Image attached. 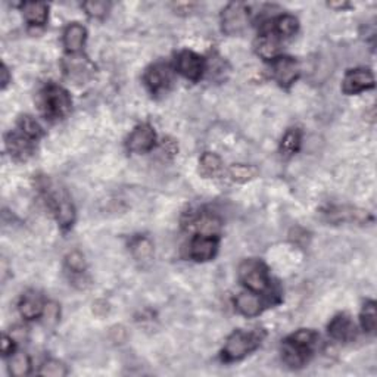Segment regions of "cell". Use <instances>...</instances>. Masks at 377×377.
Instances as JSON below:
<instances>
[{"mask_svg": "<svg viewBox=\"0 0 377 377\" xmlns=\"http://www.w3.org/2000/svg\"><path fill=\"white\" fill-rule=\"evenodd\" d=\"M83 8L86 9V12L89 16L101 19V18L106 16V14L109 12L111 5L108 2H101V0H94V2H86L83 5Z\"/></svg>", "mask_w": 377, "mask_h": 377, "instance_id": "obj_32", "label": "cell"}, {"mask_svg": "<svg viewBox=\"0 0 377 377\" xmlns=\"http://www.w3.org/2000/svg\"><path fill=\"white\" fill-rule=\"evenodd\" d=\"M70 93L57 84L46 86L40 93V111L49 121H60L71 112Z\"/></svg>", "mask_w": 377, "mask_h": 377, "instance_id": "obj_2", "label": "cell"}, {"mask_svg": "<svg viewBox=\"0 0 377 377\" xmlns=\"http://www.w3.org/2000/svg\"><path fill=\"white\" fill-rule=\"evenodd\" d=\"M64 70L66 74H68L70 79L75 81H84L86 79H89L92 73L94 71L90 61L87 60V57L77 53L66 57L64 61Z\"/></svg>", "mask_w": 377, "mask_h": 377, "instance_id": "obj_17", "label": "cell"}, {"mask_svg": "<svg viewBox=\"0 0 377 377\" xmlns=\"http://www.w3.org/2000/svg\"><path fill=\"white\" fill-rule=\"evenodd\" d=\"M326 220L330 223H356V224H367L372 221V216L367 211L352 208V207H330L326 212Z\"/></svg>", "mask_w": 377, "mask_h": 377, "instance_id": "obj_11", "label": "cell"}, {"mask_svg": "<svg viewBox=\"0 0 377 377\" xmlns=\"http://www.w3.org/2000/svg\"><path fill=\"white\" fill-rule=\"evenodd\" d=\"M87 31L79 23H73L64 31V46L71 55L79 53L86 43Z\"/></svg>", "mask_w": 377, "mask_h": 377, "instance_id": "obj_19", "label": "cell"}, {"mask_svg": "<svg viewBox=\"0 0 377 377\" xmlns=\"http://www.w3.org/2000/svg\"><path fill=\"white\" fill-rule=\"evenodd\" d=\"M361 327L365 333L373 335L376 332V326H377V311H376V302L374 301H367L363 305L361 309Z\"/></svg>", "mask_w": 377, "mask_h": 377, "instance_id": "obj_29", "label": "cell"}, {"mask_svg": "<svg viewBox=\"0 0 377 377\" xmlns=\"http://www.w3.org/2000/svg\"><path fill=\"white\" fill-rule=\"evenodd\" d=\"M66 267L74 274H83L86 272V259L80 252H71L65 259Z\"/></svg>", "mask_w": 377, "mask_h": 377, "instance_id": "obj_33", "label": "cell"}, {"mask_svg": "<svg viewBox=\"0 0 377 377\" xmlns=\"http://www.w3.org/2000/svg\"><path fill=\"white\" fill-rule=\"evenodd\" d=\"M6 149L11 153V157L16 161H27L34 153V140L27 138L21 131L9 133L6 139Z\"/></svg>", "mask_w": 377, "mask_h": 377, "instance_id": "obj_14", "label": "cell"}, {"mask_svg": "<svg viewBox=\"0 0 377 377\" xmlns=\"http://www.w3.org/2000/svg\"><path fill=\"white\" fill-rule=\"evenodd\" d=\"M23 12L28 24L42 27L49 16V6L43 2H27L23 5Z\"/></svg>", "mask_w": 377, "mask_h": 377, "instance_id": "obj_21", "label": "cell"}, {"mask_svg": "<svg viewBox=\"0 0 377 377\" xmlns=\"http://www.w3.org/2000/svg\"><path fill=\"white\" fill-rule=\"evenodd\" d=\"M44 307L46 304L43 301V296L36 291H30L23 295L21 301L18 304L19 314H21L25 320H34V318L42 317Z\"/></svg>", "mask_w": 377, "mask_h": 377, "instance_id": "obj_18", "label": "cell"}, {"mask_svg": "<svg viewBox=\"0 0 377 377\" xmlns=\"http://www.w3.org/2000/svg\"><path fill=\"white\" fill-rule=\"evenodd\" d=\"M46 324H55L57 322V318H60V307L56 304H46L43 315Z\"/></svg>", "mask_w": 377, "mask_h": 377, "instance_id": "obj_34", "label": "cell"}, {"mask_svg": "<svg viewBox=\"0 0 377 377\" xmlns=\"http://www.w3.org/2000/svg\"><path fill=\"white\" fill-rule=\"evenodd\" d=\"M299 64L291 56H278L272 61V75L273 79L282 86L283 89H289L299 79Z\"/></svg>", "mask_w": 377, "mask_h": 377, "instance_id": "obj_8", "label": "cell"}, {"mask_svg": "<svg viewBox=\"0 0 377 377\" xmlns=\"http://www.w3.org/2000/svg\"><path fill=\"white\" fill-rule=\"evenodd\" d=\"M239 278L254 294H263L270 287L268 270L259 259H245L239 265Z\"/></svg>", "mask_w": 377, "mask_h": 377, "instance_id": "obj_4", "label": "cell"}, {"mask_svg": "<svg viewBox=\"0 0 377 377\" xmlns=\"http://www.w3.org/2000/svg\"><path fill=\"white\" fill-rule=\"evenodd\" d=\"M11 83V75H9L8 66L3 64L2 65V89H6V86Z\"/></svg>", "mask_w": 377, "mask_h": 377, "instance_id": "obj_36", "label": "cell"}, {"mask_svg": "<svg viewBox=\"0 0 377 377\" xmlns=\"http://www.w3.org/2000/svg\"><path fill=\"white\" fill-rule=\"evenodd\" d=\"M249 25V9L240 2L229 3L221 14V27L227 36H239Z\"/></svg>", "mask_w": 377, "mask_h": 377, "instance_id": "obj_5", "label": "cell"}, {"mask_svg": "<svg viewBox=\"0 0 377 377\" xmlns=\"http://www.w3.org/2000/svg\"><path fill=\"white\" fill-rule=\"evenodd\" d=\"M157 143V133L149 124H142L133 130L127 140V149L133 153H146Z\"/></svg>", "mask_w": 377, "mask_h": 377, "instance_id": "obj_12", "label": "cell"}, {"mask_svg": "<svg viewBox=\"0 0 377 377\" xmlns=\"http://www.w3.org/2000/svg\"><path fill=\"white\" fill-rule=\"evenodd\" d=\"M299 23L298 19L292 15H280L276 18V21L273 24V31L280 37V38H287L296 34L298 31Z\"/></svg>", "mask_w": 377, "mask_h": 377, "instance_id": "obj_26", "label": "cell"}, {"mask_svg": "<svg viewBox=\"0 0 377 377\" xmlns=\"http://www.w3.org/2000/svg\"><path fill=\"white\" fill-rule=\"evenodd\" d=\"M49 205L53 209L57 223L62 230H70L75 221V208L70 196L64 190H55L49 193Z\"/></svg>", "mask_w": 377, "mask_h": 377, "instance_id": "obj_6", "label": "cell"}, {"mask_svg": "<svg viewBox=\"0 0 377 377\" xmlns=\"http://www.w3.org/2000/svg\"><path fill=\"white\" fill-rule=\"evenodd\" d=\"M40 376L46 377H64L68 374V370H66V365L57 360H47L43 365L40 372H38Z\"/></svg>", "mask_w": 377, "mask_h": 377, "instance_id": "obj_31", "label": "cell"}, {"mask_svg": "<svg viewBox=\"0 0 377 377\" xmlns=\"http://www.w3.org/2000/svg\"><path fill=\"white\" fill-rule=\"evenodd\" d=\"M255 52L264 61H274L280 56V37L273 31V28H265V30L258 36L255 40Z\"/></svg>", "mask_w": 377, "mask_h": 377, "instance_id": "obj_15", "label": "cell"}, {"mask_svg": "<svg viewBox=\"0 0 377 377\" xmlns=\"http://www.w3.org/2000/svg\"><path fill=\"white\" fill-rule=\"evenodd\" d=\"M374 83H376L374 75L370 70H365V68L350 70L343 79L342 90L346 94H359L364 90L373 89Z\"/></svg>", "mask_w": 377, "mask_h": 377, "instance_id": "obj_10", "label": "cell"}, {"mask_svg": "<svg viewBox=\"0 0 377 377\" xmlns=\"http://www.w3.org/2000/svg\"><path fill=\"white\" fill-rule=\"evenodd\" d=\"M192 224L198 230V235L218 236L221 230V221L216 216H199L192 221Z\"/></svg>", "mask_w": 377, "mask_h": 377, "instance_id": "obj_24", "label": "cell"}, {"mask_svg": "<svg viewBox=\"0 0 377 377\" xmlns=\"http://www.w3.org/2000/svg\"><path fill=\"white\" fill-rule=\"evenodd\" d=\"M327 332L333 339L339 342H352L356 337V327L350 315L339 314L327 326Z\"/></svg>", "mask_w": 377, "mask_h": 377, "instance_id": "obj_16", "label": "cell"}, {"mask_svg": "<svg viewBox=\"0 0 377 377\" xmlns=\"http://www.w3.org/2000/svg\"><path fill=\"white\" fill-rule=\"evenodd\" d=\"M174 81V73L167 64H155L144 73V83L152 94H164L170 90Z\"/></svg>", "mask_w": 377, "mask_h": 377, "instance_id": "obj_7", "label": "cell"}, {"mask_svg": "<svg viewBox=\"0 0 377 377\" xmlns=\"http://www.w3.org/2000/svg\"><path fill=\"white\" fill-rule=\"evenodd\" d=\"M18 129L23 134H25L27 138H30L34 142H37L43 136V129L40 127V124H38L33 117H30V115H24V117L19 118Z\"/></svg>", "mask_w": 377, "mask_h": 377, "instance_id": "obj_30", "label": "cell"}, {"mask_svg": "<svg viewBox=\"0 0 377 377\" xmlns=\"http://www.w3.org/2000/svg\"><path fill=\"white\" fill-rule=\"evenodd\" d=\"M205 70V60L195 52L183 51L177 56V71L190 81H199Z\"/></svg>", "mask_w": 377, "mask_h": 377, "instance_id": "obj_9", "label": "cell"}, {"mask_svg": "<svg viewBox=\"0 0 377 377\" xmlns=\"http://www.w3.org/2000/svg\"><path fill=\"white\" fill-rule=\"evenodd\" d=\"M218 236L198 235L193 237L190 244V258L198 263H205L217 255Z\"/></svg>", "mask_w": 377, "mask_h": 377, "instance_id": "obj_13", "label": "cell"}, {"mask_svg": "<svg viewBox=\"0 0 377 377\" xmlns=\"http://www.w3.org/2000/svg\"><path fill=\"white\" fill-rule=\"evenodd\" d=\"M31 372V360L25 352H14L9 360V373L15 377L28 376Z\"/></svg>", "mask_w": 377, "mask_h": 377, "instance_id": "obj_27", "label": "cell"}, {"mask_svg": "<svg viewBox=\"0 0 377 377\" xmlns=\"http://www.w3.org/2000/svg\"><path fill=\"white\" fill-rule=\"evenodd\" d=\"M258 168L254 166H245V164H236L229 168L230 179L236 183H248L258 177Z\"/></svg>", "mask_w": 377, "mask_h": 377, "instance_id": "obj_28", "label": "cell"}, {"mask_svg": "<svg viewBox=\"0 0 377 377\" xmlns=\"http://www.w3.org/2000/svg\"><path fill=\"white\" fill-rule=\"evenodd\" d=\"M130 250H131V254H133L134 258H136L138 261H142V263H144V261L152 259L153 245H152V242L148 237L136 236V237H133L131 242H130Z\"/></svg>", "mask_w": 377, "mask_h": 377, "instance_id": "obj_25", "label": "cell"}, {"mask_svg": "<svg viewBox=\"0 0 377 377\" xmlns=\"http://www.w3.org/2000/svg\"><path fill=\"white\" fill-rule=\"evenodd\" d=\"M236 309L242 314L248 318H252L261 314L263 311V302H261V299L258 298L257 294L254 292H246V294H240L236 301H235Z\"/></svg>", "mask_w": 377, "mask_h": 377, "instance_id": "obj_20", "label": "cell"}, {"mask_svg": "<svg viewBox=\"0 0 377 377\" xmlns=\"http://www.w3.org/2000/svg\"><path fill=\"white\" fill-rule=\"evenodd\" d=\"M15 352V341L12 336L3 335L2 336V354L3 356H11Z\"/></svg>", "mask_w": 377, "mask_h": 377, "instance_id": "obj_35", "label": "cell"}, {"mask_svg": "<svg viewBox=\"0 0 377 377\" xmlns=\"http://www.w3.org/2000/svg\"><path fill=\"white\" fill-rule=\"evenodd\" d=\"M263 336L258 332L236 330L229 336V339L221 351V359L226 363H233L245 359L248 354L255 351L261 345Z\"/></svg>", "mask_w": 377, "mask_h": 377, "instance_id": "obj_3", "label": "cell"}, {"mask_svg": "<svg viewBox=\"0 0 377 377\" xmlns=\"http://www.w3.org/2000/svg\"><path fill=\"white\" fill-rule=\"evenodd\" d=\"M302 143V133L299 129H291L287 130L286 134L282 139V143H280V153L285 158H291L299 151Z\"/></svg>", "mask_w": 377, "mask_h": 377, "instance_id": "obj_23", "label": "cell"}, {"mask_svg": "<svg viewBox=\"0 0 377 377\" xmlns=\"http://www.w3.org/2000/svg\"><path fill=\"white\" fill-rule=\"evenodd\" d=\"M199 166H200L199 167L200 174L207 179L218 177V176H221V172H223V170H224V164H223V161H221V158L218 157V155L211 153V152H205L204 155H202Z\"/></svg>", "mask_w": 377, "mask_h": 377, "instance_id": "obj_22", "label": "cell"}, {"mask_svg": "<svg viewBox=\"0 0 377 377\" xmlns=\"http://www.w3.org/2000/svg\"><path fill=\"white\" fill-rule=\"evenodd\" d=\"M318 335L311 328H301L292 333L282 343V359L291 369H301L314 352Z\"/></svg>", "mask_w": 377, "mask_h": 377, "instance_id": "obj_1", "label": "cell"}]
</instances>
